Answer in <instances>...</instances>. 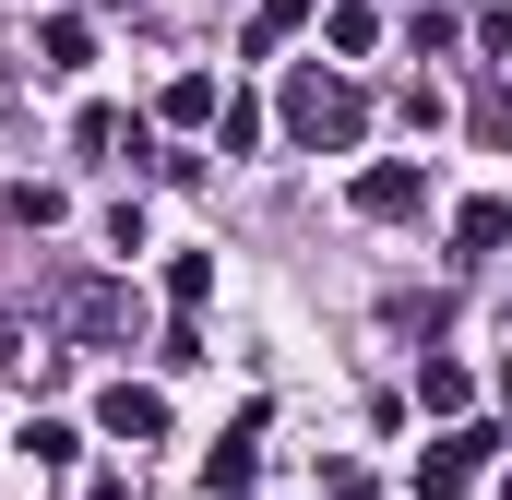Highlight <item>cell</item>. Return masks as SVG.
Segmentation results:
<instances>
[{
	"label": "cell",
	"mask_w": 512,
	"mask_h": 500,
	"mask_svg": "<svg viewBox=\"0 0 512 500\" xmlns=\"http://www.w3.org/2000/svg\"><path fill=\"white\" fill-rule=\"evenodd\" d=\"M286 131H298V143H358V96H346V84H322V72H310V84H298V96H286Z\"/></svg>",
	"instance_id": "cell-1"
},
{
	"label": "cell",
	"mask_w": 512,
	"mask_h": 500,
	"mask_svg": "<svg viewBox=\"0 0 512 500\" xmlns=\"http://www.w3.org/2000/svg\"><path fill=\"white\" fill-rule=\"evenodd\" d=\"M417 191H429L417 167H370V179H358V215H417Z\"/></svg>",
	"instance_id": "cell-2"
},
{
	"label": "cell",
	"mask_w": 512,
	"mask_h": 500,
	"mask_svg": "<svg viewBox=\"0 0 512 500\" xmlns=\"http://www.w3.org/2000/svg\"><path fill=\"white\" fill-rule=\"evenodd\" d=\"M108 429H120V441H155V429H167V405H155L143 381H120V393H108Z\"/></svg>",
	"instance_id": "cell-3"
},
{
	"label": "cell",
	"mask_w": 512,
	"mask_h": 500,
	"mask_svg": "<svg viewBox=\"0 0 512 500\" xmlns=\"http://www.w3.org/2000/svg\"><path fill=\"white\" fill-rule=\"evenodd\" d=\"M512 239V203H465V250H501Z\"/></svg>",
	"instance_id": "cell-4"
}]
</instances>
